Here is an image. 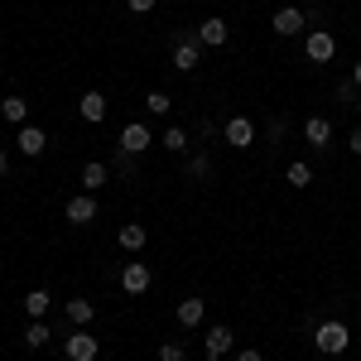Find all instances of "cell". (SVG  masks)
<instances>
[{"mask_svg": "<svg viewBox=\"0 0 361 361\" xmlns=\"http://www.w3.org/2000/svg\"><path fill=\"white\" fill-rule=\"evenodd\" d=\"M111 173H121V178H130V173H135V154H130V149H121V145H116V159H111Z\"/></svg>", "mask_w": 361, "mask_h": 361, "instance_id": "cell-25", "label": "cell"}, {"mask_svg": "<svg viewBox=\"0 0 361 361\" xmlns=\"http://www.w3.org/2000/svg\"><path fill=\"white\" fill-rule=\"evenodd\" d=\"M337 102H342V106H352V102H357V82H352V78H347V82H337Z\"/></svg>", "mask_w": 361, "mask_h": 361, "instance_id": "cell-29", "label": "cell"}, {"mask_svg": "<svg viewBox=\"0 0 361 361\" xmlns=\"http://www.w3.org/2000/svg\"><path fill=\"white\" fill-rule=\"evenodd\" d=\"M0 116H5L10 126H29V102L25 97H5V102H0Z\"/></svg>", "mask_w": 361, "mask_h": 361, "instance_id": "cell-21", "label": "cell"}, {"mask_svg": "<svg viewBox=\"0 0 361 361\" xmlns=\"http://www.w3.org/2000/svg\"><path fill=\"white\" fill-rule=\"evenodd\" d=\"M270 29H275L279 39H294V34H308V15L299 10V5H279L275 20H270Z\"/></svg>", "mask_w": 361, "mask_h": 361, "instance_id": "cell-4", "label": "cell"}, {"mask_svg": "<svg viewBox=\"0 0 361 361\" xmlns=\"http://www.w3.org/2000/svg\"><path fill=\"white\" fill-rule=\"evenodd\" d=\"M54 337V328L44 323V318H29V328H25V347H44Z\"/></svg>", "mask_w": 361, "mask_h": 361, "instance_id": "cell-23", "label": "cell"}, {"mask_svg": "<svg viewBox=\"0 0 361 361\" xmlns=\"http://www.w3.org/2000/svg\"><path fill=\"white\" fill-rule=\"evenodd\" d=\"M149 284H154V275H149V265L130 255V260H126V270H121V289H126V294H145Z\"/></svg>", "mask_w": 361, "mask_h": 361, "instance_id": "cell-8", "label": "cell"}, {"mask_svg": "<svg viewBox=\"0 0 361 361\" xmlns=\"http://www.w3.org/2000/svg\"><path fill=\"white\" fill-rule=\"evenodd\" d=\"M116 241H121V250H126V255H140V250L149 246V231H145L140 222H126L121 231H116Z\"/></svg>", "mask_w": 361, "mask_h": 361, "instance_id": "cell-14", "label": "cell"}, {"mask_svg": "<svg viewBox=\"0 0 361 361\" xmlns=\"http://www.w3.org/2000/svg\"><path fill=\"white\" fill-rule=\"evenodd\" d=\"M236 361H265V357H260L255 347H241V352H236Z\"/></svg>", "mask_w": 361, "mask_h": 361, "instance_id": "cell-32", "label": "cell"}, {"mask_svg": "<svg viewBox=\"0 0 361 361\" xmlns=\"http://www.w3.org/2000/svg\"><path fill=\"white\" fill-rule=\"evenodd\" d=\"M304 140L313 149H328L333 145V126H328V116H308L304 121Z\"/></svg>", "mask_w": 361, "mask_h": 361, "instance_id": "cell-15", "label": "cell"}, {"mask_svg": "<svg viewBox=\"0 0 361 361\" xmlns=\"http://www.w3.org/2000/svg\"><path fill=\"white\" fill-rule=\"evenodd\" d=\"M197 63H202V44H197L193 34H183V39L173 44V68H178V73H197Z\"/></svg>", "mask_w": 361, "mask_h": 361, "instance_id": "cell-10", "label": "cell"}, {"mask_svg": "<svg viewBox=\"0 0 361 361\" xmlns=\"http://www.w3.org/2000/svg\"><path fill=\"white\" fill-rule=\"evenodd\" d=\"M183 357H188L183 342H159V361H183Z\"/></svg>", "mask_w": 361, "mask_h": 361, "instance_id": "cell-27", "label": "cell"}, {"mask_svg": "<svg viewBox=\"0 0 361 361\" xmlns=\"http://www.w3.org/2000/svg\"><path fill=\"white\" fill-rule=\"evenodd\" d=\"M188 178H212V154H207V149L188 154Z\"/></svg>", "mask_w": 361, "mask_h": 361, "instance_id": "cell-24", "label": "cell"}, {"mask_svg": "<svg viewBox=\"0 0 361 361\" xmlns=\"http://www.w3.org/2000/svg\"><path fill=\"white\" fill-rule=\"evenodd\" d=\"M63 217L73 226H87V222H97V193H78V197H68V207H63Z\"/></svg>", "mask_w": 361, "mask_h": 361, "instance_id": "cell-11", "label": "cell"}, {"mask_svg": "<svg viewBox=\"0 0 361 361\" xmlns=\"http://www.w3.org/2000/svg\"><path fill=\"white\" fill-rule=\"evenodd\" d=\"M284 130H289V126H284L279 116H270V121H265V140H270V145H284Z\"/></svg>", "mask_w": 361, "mask_h": 361, "instance_id": "cell-28", "label": "cell"}, {"mask_svg": "<svg viewBox=\"0 0 361 361\" xmlns=\"http://www.w3.org/2000/svg\"><path fill=\"white\" fill-rule=\"evenodd\" d=\"M63 357L68 361H97L102 357V342L92 337V328H78V333L63 337Z\"/></svg>", "mask_w": 361, "mask_h": 361, "instance_id": "cell-3", "label": "cell"}, {"mask_svg": "<svg viewBox=\"0 0 361 361\" xmlns=\"http://www.w3.org/2000/svg\"><path fill=\"white\" fill-rule=\"evenodd\" d=\"M159 145H164L169 154H188V149H193V140H188V130H183V126H169L164 135H159Z\"/></svg>", "mask_w": 361, "mask_h": 361, "instance_id": "cell-19", "label": "cell"}, {"mask_svg": "<svg viewBox=\"0 0 361 361\" xmlns=\"http://www.w3.org/2000/svg\"><path fill=\"white\" fill-rule=\"evenodd\" d=\"M193 39L202 44V49H222L226 39H231V29H226V20H222V15H212V20H202V25L193 29Z\"/></svg>", "mask_w": 361, "mask_h": 361, "instance_id": "cell-9", "label": "cell"}, {"mask_svg": "<svg viewBox=\"0 0 361 361\" xmlns=\"http://www.w3.org/2000/svg\"><path fill=\"white\" fill-rule=\"evenodd\" d=\"M49 308H54V294H49V289H29L25 294V313L29 318H49Z\"/></svg>", "mask_w": 361, "mask_h": 361, "instance_id": "cell-20", "label": "cell"}, {"mask_svg": "<svg viewBox=\"0 0 361 361\" xmlns=\"http://www.w3.org/2000/svg\"><path fill=\"white\" fill-rule=\"evenodd\" d=\"M284 183H289V188H308V183H313V164H304V159L289 164L284 169Z\"/></svg>", "mask_w": 361, "mask_h": 361, "instance_id": "cell-22", "label": "cell"}, {"mask_svg": "<svg viewBox=\"0 0 361 361\" xmlns=\"http://www.w3.org/2000/svg\"><path fill=\"white\" fill-rule=\"evenodd\" d=\"M352 82H357V92H361V58H357V68H352Z\"/></svg>", "mask_w": 361, "mask_h": 361, "instance_id": "cell-34", "label": "cell"}, {"mask_svg": "<svg viewBox=\"0 0 361 361\" xmlns=\"http://www.w3.org/2000/svg\"><path fill=\"white\" fill-rule=\"evenodd\" d=\"M63 313H68V323H73V328H92L97 304H92V299H68V308H63Z\"/></svg>", "mask_w": 361, "mask_h": 361, "instance_id": "cell-18", "label": "cell"}, {"mask_svg": "<svg viewBox=\"0 0 361 361\" xmlns=\"http://www.w3.org/2000/svg\"><path fill=\"white\" fill-rule=\"evenodd\" d=\"M15 149H20L25 159H39V154L49 149V130H44V126H20V135H15Z\"/></svg>", "mask_w": 361, "mask_h": 361, "instance_id": "cell-6", "label": "cell"}, {"mask_svg": "<svg viewBox=\"0 0 361 361\" xmlns=\"http://www.w3.org/2000/svg\"><path fill=\"white\" fill-rule=\"evenodd\" d=\"M304 58H308V63H318V68H328V63L337 58L333 29H308V34H304Z\"/></svg>", "mask_w": 361, "mask_h": 361, "instance_id": "cell-2", "label": "cell"}, {"mask_svg": "<svg viewBox=\"0 0 361 361\" xmlns=\"http://www.w3.org/2000/svg\"><path fill=\"white\" fill-rule=\"evenodd\" d=\"M145 111L149 116H169V97L164 92H149V97H145Z\"/></svg>", "mask_w": 361, "mask_h": 361, "instance_id": "cell-26", "label": "cell"}, {"mask_svg": "<svg viewBox=\"0 0 361 361\" xmlns=\"http://www.w3.org/2000/svg\"><path fill=\"white\" fill-rule=\"evenodd\" d=\"M313 347H318L323 357H342V352L352 347V328H347V323H337V318H328V323H318V328H313Z\"/></svg>", "mask_w": 361, "mask_h": 361, "instance_id": "cell-1", "label": "cell"}, {"mask_svg": "<svg viewBox=\"0 0 361 361\" xmlns=\"http://www.w3.org/2000/svg\"><path fill=\"white\" fill-rule=\"evenodd\" d=\"M106 111H111V106H106V97H102V92H82V97H78V116H82L87 126H102Z\"/></svg>", "mask_w": 361, "mask_h": 361, "instance_id": "cell-12", "label": "cell"}, {"mask_svg": "<svg viewBox=\"0 0 361 361\" xmlns=\"http://www.w3.org/2000/svg\"><path fill=\"white\" fill-rule=\"evenodd\" d=\"M154 10V0H130V15H149Z\"/></svg>", "mask_w": 361, "mask_h": 361, "instance_id": "cell-31", "label": "cell"}, {"mask_svg": "<svg viewBox=\"0 0 361 361\" xmlns=\"http://www.w3.org/2000/svg\"><path fill=\"white\" fill-rule=\"evenodd\" d=\"M106 178H111V164H102V159H87V164H82V193H97V188H106Z\"/></svg>", "mask_w": 361, "mask_h": 361, "instance_id": "cell-16", "label": "cell"}, {"mask_svg": "<svg viewBox=\"0 0 361 361\" xmlns=\"http://www.w3.org/2000/svg\"><path fill=\"white\" fill-rule=\"evenodd\" d=\"M236 347V333L226 328V323H217V328H207V361H222L226 352Z\"/></svg>", "mask_w": 361, "mask_h": 361, "instance_id": "cell-13", "label": "cell"}, {"mask_svg": "<svg viewBox=\"0 0 361 361\" xmlns=\"http://www.w3.org/2000/svg\"><path fill=\"white\" fill-rule=\"evenodd\" d=\"M116 145H121V149H130V154H145V149L154 145V135H149V126H145V121H126Z\"/></svg>", "mask_w": 361, "mask_h": 361, "instance_id": "cell-7", "label": "cell"}, {"mask_svg": "<svg viewBox=\"0 0 361 361\" xmlns=\"http://www.w3.org/2000/svg\"><path fill=\"white\" fill-rule=\"evenodd\" d=\"M222 135H226L231 149H250V145H255V121H250V116H226Z\"/></svg>", "mask_w": 361, "mask_h": 361, "instance_id": "cell-5", "label": "cell"}, {"mask_svg": "<svg viewBox=\"0 0 361 361\" xmlns=\"http://www.w3.org/2000/svg\"><path fill=\"white\" fill-rule=\"evenodd\" d=\"M347 149H352V154H357V159H361V126H357V130H352V135H347Z\"/></svg>", "mask_w": 361, "mask_h": 361, "instance_id": "cell-30", "label": "cell"}, {"mask_svg": "<svg viewBox=\"0 0 361 361\" xmlns=\"http://www.w3.org/2000/svg\"><path fill=\"white\" fill-rule=\"evenodd\" d=\"M5 173H10V154L0 149V178H5Z\"/></svg>", "mask_w": 361, "mask_h": 361, "instance_id": "cell-33", "label": "cell"}, {"mask_svg": "<svg viewBox=\"0 0 361 361\" xmlns=\"http://www.w3.org/2000/svg\"><path fill=\"white\" fill-rule=\"evenodd\" d=\"M173 318H178V328H197V323L207 318V304H202V299H178Z\"/></svg>", "mask_w": 361, "mask_h": 361, "instance_id": "cell-17", "label": "cell"}]
</instances>
